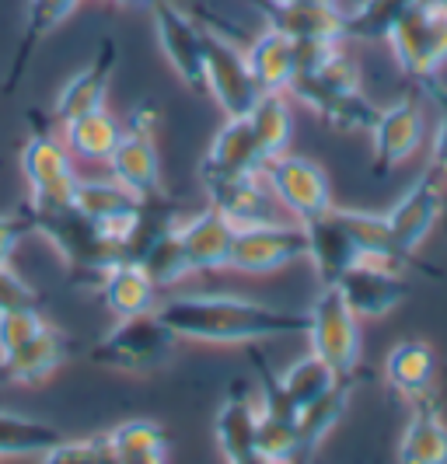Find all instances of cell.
Instances as JSON below:
<instances>
[{"label": "cell", "mask_w": 447, "mask_h": 464, "mask_svg": "<svg viewBox=\"0 0 447 464\" xmlns=\"http://www.w3.org/2000/svg\"><path fill=\"white\" fill-rule=\"evenodd\" d=\"M158 318L179 339L189 343H213V346H235L256 339H280L305 332L307 314H294L266 301L238 297V294H186L168 297L158 304Z\"/></svg>", "instance_id": "obj_1"}, {"label": "cell", "mask_w": 447, "mask_h": 464, "mask_svg": "<svg viewBox=\"0 0 447 464\" xmlns=\"http://www.w3.org/2000/svg\"><path fill=\"white\" fill-rule=\"evenodd\" d=\"M24 220H28V231L46 237L53 252L77 276H92L98 283L105 276V269H112L122 258L116 237L102 224H94L92 217H84L73 207V199H32Z\"/></svg>", "instance_id": "obj_2"}, {"label": "cell", "mask_w": 447, "mask_h": 464, "mask_svg": "<svg viewBox=\"0 0 447 464\" xmlns=\"http://www.w3.org/2000/svg\"><path fill=\"white\" fill-rule=\"evenodd\" d=\"M392 56L402 67V73L430 81L447 63V4L413 0L392 24L388 39Z\"/></svg>", "instance_id": "obj_3"}, {"label": "cell", "mask_w": 447, "mask_h": 464, "mask_svg": "<svg viewBox=\"0 0 447 464\" xmlns=\"http://www.w3.org/2000/svg\"><path fill=\"white\" fill-rule=\"evenodd\" d=\"M360 92V63L343 43H297V70L287 98L322 112L329 102Z\"/></svg>", "instance_id": "obj_4"}, {"label": "cell", "mask_w": 447, "mask_h": 464, "mask_svg": "<svg viewBox=\"0 0 447 464\" xmlns=\"http://www.w3.org/2000/svg\"><path fill=\"white\" fill-rule=\"evenodd\" d=\"M179 335L158 318V311L141 318H119L116 328L92 349V360L116 373H151L165 367Z\"/></svg>", "instance_id": "obj_5"}, {"label": "cell", "mask_w": 447, "mask_h": 464, "mask_svg": "<svg viewBox=\"0 0 447 464\" xmlns=\"http://www.w3.org/2000/svg\"><path fill=\"white\" fill-rule=\"evenodd\" d=\"M203 28V77H207V98L220 105L224 119L248 116V109L259 102V88L252 81V70L245 63V49L224 32L210 24Z\"/></svg>", "instance_id": "obj_6"}, {"label": "cell", "mask_w": 447, "mask_h": 464, "mask_svg": "<svg viewBox=\"0 0 447 464\" xmlns=\"http://www.w3.org/2000/svg\"><path fill=\"white\" fill-rule=\"evenodd\" d=\"M311 353L326 360L339 377H350L360 363V318L346 307L335 286H322L307 311Z\"/></svg>", "instance_id": "obj_7"}, {"label": "cell", "mask_w": 447, "mask_h": 464, "mask_svg": "<svg viewBox=\"0 0 447 464\" xmlns=\"http://www.w3.org/2000/svg\"><path fill=\"white\" fill-rule=\"evenodd\" d=\"M262 179L273 192L277 207L287 209L297 224H307L322 213H329L335 203H332V186L329 175L307 158H297V154H280V158H269L262 164Z\"/></svg>", "instance_id": "obj_8"}, {"label": "cell", "mask_w": 447, "mask_h": 464, "mask_svg": "<svg viewBox=\"0 0 447 464\" xmlns=\"http://www.w3.org/2000/svg\"><path fill=\"white\" fill-rule=\"evenodd\" d=\"M305 227L297 220H266L235 231L231 241V273L245 276H266V273H280L287 266H294L297 258H305Z\"/></svg>", "instance_id": "obj_9"}, {"label": "cell", "mask_w": 447, "mask_h": 464, "mask_svg": "<svg viewBox=\"0 0 447 464\" xmlns=\"http://www.w3.org/2000/svg\"><path fill=\"white\" fill-rule=\"evenodd\" d=\"M151 14H154V35H158V46L165 53L168 67L182 77V84H186L189 92L207 94L203 28L192 22L186 7H179L175 0H154Z\"/></svg>", "instance_id": "obj_10"}, {"label": "cell", "mask_w": 447, "mask_h": 464, "mask_svg": "<svg viewBox=\"0 0 447 464\" xmlns=\"http://www.w3.org/2000/svg\"><path fill=\"white\" fill-rule=\"evenodd\" d=\"M444 199H447V179L426 164V171L405 188L399 196V203L388 209V224H392V234H395V245L405 258L413 256L426 237L433 234L441 213H444Z\"/></svg>", "instance_id": "obj_11"}, {"label": "cell", "mask_w": 447, "mask_h": 464, "mask_svg": "<svg viewBox=\"0 0 447 464\" xmlns=\"http://www.w3.org/2000/svg\"><path fill=\"white\" fill-rule=\"evenodd\" d=\"M426 109L416 94H405L399 102L377 109V119L371 126V140H374V161L381 171H395L409 158H416V150L426 140Z\"/></svg>", "instance_id": "obj_12"}, {"label": "cell", "mask_w": 447, "mask_h": 464, "mask_svg": "<svg viewBox=\"0 0 447 464\" xmlns=\"http://www.w3.org/2000/svg\"><path fill=\"white\" fill-rule=\"evenodd\" d=\"M332 286L339 290V297L360 322L392 314L409 294V283L399 266H374V262H360L354 269H346Z\"/></svg>", "instance_id": "obj_13"}, {"label": "cell", "mask_w": 447, "mask_h": 464, "mask_svg": "<svg viewBox=\"0 0 447 464\" xmlns=\"http://www.w3.org/2000/svg\"><path fill=\"white\" fill-rule=\"evenodd\" d=\"M343 4L332 0H262L269 28L290 35L294 43H346Z\"/></svg>", "instance_id": "obj_14"}, {"label": "cell", "mask_w": 447, "mask_h": 464, "mask_svg": "<svg viewBox=\"0 0 447 464\" xmlns=\"http://www.w3.org/2000/svg\"><path fill=\"white\" fill-rule=\"evenodd\" d=\"M207 203H210L235 231L277 220V199L259 175H220V179H203Z\"/></svg>", "instance_id": "obj_15"}, {"label": "cell", "mask_w": 447, "mask_h": 464, "mask_svg": "<svg viewBox=\"0 0 447 464\" xmlns=\"http://www.w3.org/2000/svg\"><path fill=\"white\" fill-rule=\"evenodd\" d=\"M22 175L32 188V199H73L77 171L63 137L35 133L28 140L22 150Z\"/></svg>", "instance_id": "obj_16"}, {"label": "cell", "mask_w": 447, "mask_h": 464, "mask_svg": "<svg viewBox=\"0 0 447 464\" xmlns=\"http://www.w3.org/2000/svg\"><path fill=\"white\" fill-rule=\"evenodd\" d=\"M119 53L112 39H102V46L94 53L84 67L71 73L63 81V88L53 102V116L63 122H71L77 116H88V112H98L105 109V98H109V84H112V73H116Z\"/></svg>", "instance_id": "obj_17"}, {"label": "cell", "mask_w": 447, "mask_h": 464, "mask_svg": "<svg viewBox=\"0 0 447 464\" xmlns=\"http://www.w3.org/2000/svg\"><path fill=\"white\" fill-rule=\"evenodd\" d=\"M182 256H186L189 273H224L231 262V241H235V227L217 213L213 207L179 217L175 224Z\"/></svg>", "instance_id": "obj_18"}, {"label": "cell", "mask_w": 447, "mask_h": 464, "mask_svg": "<svg viewBox=\"0 0 447 464\" xmlns=\"http://www.w3.org/2000/svg\"><path fill=\"white\" fill-rule=\"evenodd\" d=\"M143 203H147L143 196L119 186L116 179H77L73 186V207L112 234L119 252H122V241L133 227V220L141 217Z\"/></svg>", "instance_id": "obj_19"}, {"label": "cell", "mask_w": 447, "mask_h": 464, "mask_svg": "<svg viewBox=\"0 0 447 464\" xmlns=\"http://www.w3.org/2000/svg\"><path fill=\"white\" fill-rule=\"evenodd\" d=\"M301 227H305V245H307L305 258L315 266L322 286H332L346 269L360 266V248H356V241L346 231V224L339 217V207H332L329 213L307 220Z\"/></svg>", "instance_id": "obj_20"}, {"label": "cell", "mask_w": 447, "mask_h": 464, "mask_svg": "<svg viewBox=\"0 0 447 464\" xmlns=\"http://www.w3.org/2000/svg\"><path fill=\"white\" fill-rule=\"evenodd\" d=\"M266 158H262L256 133L245 116L224 119V126L217 130L210 150L203 158L199 179H220V175H259Z\"/></svg>", "instance_id": "obj_21"}, {"label": "cell", "mask_w": 447, "mask_h": 464, "mask_svg": "<svg viewBox=\"0 0 447 464\" xmlns=\"http://www.w3.org/2000/svg\"><path fill=\"white\" fill-rule=\"evenodd\" d=\"M67 363V339L60 328L46 325L32 343H24L22 349L0 356V371L7 384H22V388H35L49 381L53 373Z\"/></svg>", "instance_id": "obj_22"}, {"label": "cell", "mask_w": 447, "mask_h": 464, "mask_svg": "<svg viewBox=\"0 0 447 464\" xmlns=\"http://www.w3.org/2000/svg\"><path fill=\"white\" fill-rule=\"evenodd\" d=\"M109 171L119 186H126L130 192H137L143 199L158 196L161 188V158H158V147L154 137H143L122 126V137H119L116 150L109 158Z\"/></svg>", "instance_id": "obj_23"}, {"label": "cell", "mask_w": 447, "mask_h": 464, "mask_svg": "<svg viewBox=\"0 0 447 464\" xmlns=\"http://www.w3.org/2000/svg\"><path fill=\"white\" fill-rule=\"evenodd\" d=\"M245 63L262 94H287L297 70V43L266 24V32H259L245 49Z\"/></svg>", "instance_id": "obj_24"}, {"label": "cell", "mask_w": 447, "mask_h": 464, "mask_svg": "<svg viewBox=\"0 0 447 464\" xmlns=\"http://www.w3.org/2000/svg\"><path fill=\"white\" fill-rule=\"evenodd\" d=\"M102 301L116 318H141L158 311V286L143 273L141 262L119 258L112 269H105V276L98 279Z\"/></svg>", "instance_id": "obj_25"}, {"label": "cell", "mask_w": 447, "mask_h": 464, "mask_svg": "<svg viewBox=\"0 0 447 464\" xmlns=\"http://www.w3.org/2000/svg\"><path fill=\"white\" fill-rule=\"evenodd\" d=\"M433 373H437V353L423 339H405L384 356V384L409 401L430 395Z\"/></svg>", "instance_id": "obj_26"}, {"label": "cell", "mask_w": 447, "mask_h": 464, "mask_svg": "<svg viewBox=\"0 0 447 464\" xmlns=\"http://www.w3.org/2000/svg\"><path fill=\"white\" fill-rule=\"evenodd\" d=\"M256 433H259V405L248 398L231 395L213 419V440L228 464H248L256 454Z\"/></svg>", "instance_id": "obj_27"}, {"label": "cell", "mask_w": 447, "mask_h": 464, "mask_svg": "<svg viewBox=\"0 0 447 464\" xmlns=\"http://www.w3.org/2000/svg\"><path fill=\"white\" fill-rule=\"evenodd\" d=\"M119 137H122V122L116 116H109V109H98V112L63 122V143L73 154V161L105 164L112 158Z\"/></svg>", "instance_id": "obj_28"}, {"label": "cell", "mask_w": 447, "mask_h": 464, "mask_svg": "<svg viewBox=\"0 0 447 464\" xmlns=\"http://www.w3.org/2000/svg\"><path fill=\"white\" fill-rule=\"evenodd\" d=\"M343 224L350 237L360 248V262H374V266H399L405 262V256L395 245V234L384 213H371V209H339Z\"/></svg>", "instance_id": "obj_29"}, {"label": "cell", "mask_w": 447, "mask_h": 464, "mask_svg": "<svg viewBox=\"0 0 447 464\" xmlns=\"http://www.w3.org/2000/svg\"><path fill=\"white\" fill-rule=\"evenodd\" d=\"M248 126L256 133L262 158H280L290 147L294 137V112H290V98L287 94H259V102L248 109Z\"/></svg>", "instance_id": "obj_30"}, {"label": "cell", "mask_w": 447, "mask_h": 464, "mask_svg": "<svg viewBox=\"0 0 447 464\" xmlns=\"http://www.w3.org/2000/svg\"><path fill=\"white\" fill-rule=\"evenodd\" d=\"M105 437H109V447L119 464H165V430L151 419H126Z\"/></svg>", "instance_id": "obj_31"}, {"label": "cell", "mask_w": 447, "mask_h": 464, "mask_svg": "<svg viewBox=\"0 0 447 464\" xmlns=\"http://www.w3.org/2000/svg\"><path fill=\"white\" fill-rule=\"evenodd\" d=\"M256 454L266 464H307L305 437L297 430V416H277L259 412V433H256Z\"/></svg>", "instance_id": "obj_32"}, {"label": "cell", "mask_w": 447, "mask_h": 464, "mask_svg": "<svg viewBox=\"0 0 447 464\" xmlns=\"http://www.w3.org/2000/svg\"><path fill=\"white\" fill-rule=\"evenodd\" d=\"M399 464H447V422L433 409H423L405 422Z\"/></svg>", "instance_id": "obj_33"}, {"label": "cell", "mask_w": 447, "mask_h": 464, "mask_svg": "<svg viewBox=\"0 0 447 464\" xmlns=\"http://www.w3.org/2000/svg\"><path fill=\"white\" fill-rule=\"evenodd\" d=\"M63 433L43 419L0 409V458H39Z\"/></svg>", "instance_id": "obj_34"}, {"label": "cell", "mask_w": 447, "mask_h": 464, "mask_svg": "<svg viewBox=\"0 0 447 464\" xmlns=\"http://www.w3.org/2000/svg\"><path fill=\"white\" fill-rule=\"evenodd\" d=\"M339 381H346V377H339V373L332 371L326 360H318L315 353L294 360V363L277 377L283 398H287L294 409H305L307 401H315V398H322L326 392H332Z\"/></svg>", "instance_id": "obj_35"}, {"label": "cell", "mask_w": 447, "mask_h": 464, "mask_svg": "<svg viewBox=\"0 0 447 464\" xmlns=\"http://www.w3.org/2000/svg\"><path fill=\"white\" fill-rule=\"evenodd\" d=\"M409 4H413V0H356L354 7L343 11L346 39H356V43L388 39L392 24L399 22V14Z\"/></svg>", "instance_id": "obj_36"}, {"label": "cell", "mask_w": 447, "mask_h": 464, "mask_svg": "<svg viewBox=\"0 0 447 464\" xmlns=\"http://www.w3.org/2000/svg\"><path fill=\"white\" fill-rule=\"evenodd\" d=\"M175 224H168L165 231L158 234L141 256H137L143 273L151 276V283L158 290H168V286H175V283H182L186 276H192L186 266V256H182V245H179V234H175Z\"/></svg>", "instance_id": "obj_37"}, {"label": "cell", "mask_w": 447, "mask_h": 464, "mask_svg": "<svg viewBox=\"0 0 447 464\" xmlns=\"http://www.w3.org/2000/svg\"><path fill=\"white\" fill-rule=\"evenodd\" d=\"M346 398H350V384L339 381L332 392H326V395L315 398V401H307L305 409H297V430L305 437L307 450H315L335 430V422L346 412Z\"/></svg>", "instance_id": "obj_38"}, {"label": "cell", "mask_w": 447, "mask_h": 464, "mask_svg": "<svg viewBox=\"0 0 447 464\" xmlns=\"http://www.w3.org/2000/svg\"><path fill=\"white\" fill-rule=\"evenodd\" d=\"M77 4L81 0H28V7H24V43H22V60L11 67V77H18L24 67V56L32 53V46L39 43V39H46L49 32H56L60 24L71 18L73 11H77Z\"/></svg>", "instance_id": "obj_39"}, {"label": "cell", "mask_w": 447, "mask_h": 464, "mask_svg": "<svg viewBox=\"0 0 447 464\" xmlns=\"http://www.w3.org/2000/svg\"><path fill=\"white\" fill-rule=\"evenodd\" d=\"M318 116L326 119L335 133H371L377 119V105L364 92H350L329 102Z\"/></svg>", "instance_id": "obj_40"}, {"label": "cell", "mask_w": 447, "mask_h": 464, "mask_svg": "<svg viewBox=\"0 0 447 464\" xmlns=\"http://www.w3.org/2000/svg\"><path fill=\"white\" fill-rule=\"evenodd\" d=\"M39 464H116L109 437H84V440H60L39 454Z\"/></svg>", "instance_id": "obj_41"}, {"label": "cell", "mask_w": 447, "mask_h": 464, "mask_svg": "<svg viewBox=\"0 0 447 464\" xmlns=\"http://www.w3.org/2000/svg\"><path fill=\"white\" fill-rule=\"evenodd\" d=\"M49 322L39 314V307H22V311H4L0 314V356L22 349L24 343H32Z\"/></svg>", "instance_id": "obj_42"}, {"label": "cell", "mask_w": 447, "mask_h": 464, "mask_svg": "<svg viewBox=\"0 0 447 464\" xmlns=\"http://www.w3.org/2000/svg\"><path fill=\"white\" fill-rule=\"evenodd\" d=\"M22 307H39V294L24 283L22 273L11 269V262H0V314Z\"/></svg>", "instance_id": "obj_43"}, {"label": "cell", "mask_w": 447, "mask_h": 464, "mask_svg": "<svg viewBox=\"0 0 447 464\" xmlns=\"http://www.w3.org/2000/svg\"><path fill=\"white\" fill-rule=\"evenodd\" d=\"M24 231H28V220H24V217H7V213H0V262H11L15 248L22 245Z\"/></svg>", "instance_id": "obj_44"}, {"label": "cell", "mask_w": 447, "mask_h": 464, "mask_svg": "<svg viewBox=\"0 0 447 464\" xmlns=\"http://www.w3.org/2000/svg\"><path fill=\"white\" fill-rule=\"evenodd\" d=\"M158 126H161V112H158L151 102L137 105V109L130 112V119H126V130L143 133V137H154V133H158Z\"/></svg>", "instance_id": "obj_45"}, {"label": "cell", "mask_w": 447, "mask_h": 464, "mask_svg": "<svg viewBox=\"0 0 447 464\" xmlns=\"http://www.w3.org/2000/svg\"><path fill=\"white\" fill-rule=\"evenodd\" d=\"M112 4H122V7H151L154 0H112Z\"/></svg>", "instance_id": "obj_46"}, {"label": "cell", "mask_w": 447, "mask_h": 464, "mask_svg": "<svg viewBox=\"0 0 447 464\" xmlns=\"http://www.w3.org/2000/svg\"><path fill=\"white\" fill-rule=\"evenodd\" d=\"M332 4H339V0H332Z\"/></svg>", "instance_id": "obj_47"}, {"label": "cell", "mask_w": 447, "mask_h": 464, "mask_svg": "<svg viewBox=\"0 0 447 464\" xmlns=\"http://www.w3.org/2000/svg\"><path fill=\"white\" fill-rule=\"evenodd\" d=\"M444 179H447V175H444Z\"/></svg>", "instance_id": "obj_48"}, {"label": "cell", "mask_w": 447, "mask_h": 464, "mask_svg": "<svg viewBox=\"0 0 447 464\" xmlns=\"http://www.w3.org/2000/svg\"><path fill=\"white\" fill-rule=\"evenodd\" d=\"M116 464H119V461H116Z\"/></svg>", "instance_id": "obj_49"}]
</instances>
